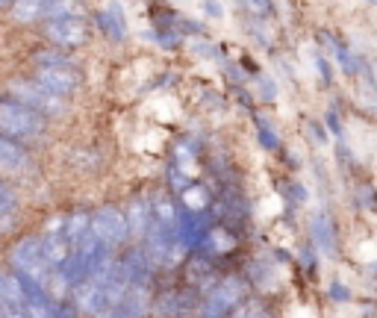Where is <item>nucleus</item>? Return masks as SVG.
Returning <instances> with one entry per match:
<instances>
[{"label":"nucleus","instance_id":"nucleus-1","mask_svg":"<svg viewBox=\"0 0 377 318\" xmlns=\"http://www.w3.org/2000/svg\"><path fill=\"white\" fill-rule=\"evenodd\" d=\"M9 263L15 268L18 277H27V280L38 283V286H48L50 280V265L45 263L42 256V245H38L35 236H27L21 242H15V248L9 251Z\"/></svg>","mask_w":377,"mask_h":318},{"label":"nucleus","instance_id":"nucleus-2","mask_svg":"<svg viewBox=\"0 0 377 318\" xmlns=\"http://www.w3.org/2000/svg\"><path fill=\"white\" fill-rule=\"evenodd\" d=\"M45 133V118L15 104V101H6L0 104V136L6 138H27V142H33V138H38Z\"/></svg>","mask_w":377,"mask_h":318},{"label":"nucleus","instance_id":"nucleus-3","mask_svg":"<svg viewBox=\"0 0 377 318\" xmlns=\"http://www.w3.org/2000/svg\"><path fill=\"white\" fill-rule=\"evenodd\" d=\"M12 97H15V104H21L38 115H62L65 112V97H59L53 92H48L45 86H38V83H12Z\"/></svg>","mask_w":377,"mask_h":318},{"label":"nucleus","instance_id":"nucleus-4","mask_svg":"<svg viewBox=\"0 0 377 318\" xmlns=\"http://www.w3.org/2000/svg\"><path fill=\"white\" fill-rule=\"evenodd\" d=\"M38 245H42V256H45V263L50 265V271H59L68 263L71 242L65 236V215L50 218L48 227H45V238H38Z\"/></svg>","mask_w":377,"mask_h":318},{"label":"nucleus","instance_id":"nucleus-5","mask_svg":"<svg viewBox=\"0 0 377 318\" xmlns=\"http://www.w3.org/2000/svg\"><path fill=\"white\" fill-rule=\"evenodd\" d=\"M89 230L101 238V242L112 251L118 245H124L127 242V221H124V212L118 209V207H101L94 215H92V224Z\"/></svg>","mask_w":377,"mask_h":318},{"label":"nucleus","instance_id":"nucleus-6","mask_svg":"<svg viewBox=\"0 0 377 318\" xmlns=\"http://www.w3.org/2000/svg\"><path fill=\"white\" fill-rule=\"evenodd\" d=\"M48 38L56 48H83L86 38H89V27L80 15H71V18H53L48 21Z\"/></svg>","mask_w":377,"mask_h":318},{"label":"nucleus","instance_id":"nucleus-7","mask_svg":"<svg viewBox=\"0 0 377 318\" xmlns=\"http://www.w3.org/2000/svg\"><path fill=\"white\" fill-rule=\"evenodd\" d=\"M35 83L45 86L53 94H59V97H71L77 89H80V74H77L71 65H45V68L35 71Z\"/></svg>","mask_w":377,"mask_h":318},{"label":"nucleus","instance_id":"nucleus-8","mask_svg":"<svg viewBox=\"0 0 377 318\" xmlns=\"http://www.w3.org/2000/svg\"><path fill=\"white\" fill-rule=\"evenodd\" d=\"M71 295H74V304H77V309H83V312H89V315H101V312H106L109 309V304H106V295H104V286L94 280V277H80L71 289H68Z\"/></svg>","mask_w":377,"mask_h":318},{"label":"nucleus","instance_id":"nucleus-9","mask_svg":"<svg viewBox=\"0 0 377 318\" xmlns=\"http://www.w3.org/2000/svg\"><path fill=\"white\" fill-rule=\"evenodd\" d=\"M151 307V292L148 286H130L124 292V297L112 307V315L115 318H142Z\"/></svg>","mask_w":377,"mask_h":318},{"label":"nucleus","instance_id":"nucleus-10","mask_svg":"<svg viewBox=\"0 0 377 318\" xmlns=\"http://www.w3.org/2000/svg\"><path fill=\"white\" fill-rule=\"evenodd\" d=\"M97 21H101V27L106 30V35L112 38V42H124L127 38V24H124V12L118 4H109L101 15H97Z\"/></svg>","mask_w":377,"mask_h":318},{"label":"nucleus","instance_id":"nucleus-11","mask_svg":"<svg viewBox=\"0 0 377 318\" xmlns=\"http://www.w3.org/2000/svg\"><path fill=\"white\" fill-rule=\"evenodd\" d=\"M24 168H27V153L18 148L12 138L0 136V171L18 174V171H24Z\"/></svg>","mask_w":377,"mask_h":318},{"label":"nucleus","instance_id":"nucleus-12","mask_svg":"<svg viewBox=\"0 0 377 318\" xmlns=\"http://www.w3.org/2000/svg\"><path fill=\"white\" fill-rule=\"evenodd\" d=\"M195 309V295L192 292H168L160 304V312L168 318H186Z\"/></svg>","mask_w":377,"mask_h":318},{"label":"nucleus","instance_id":"nucleus-13","mask_svg":"<svg viewBox=\"0 0 377 318\" xmlns=\"http://www.w3.org/2000/svg\"><path fill=\"white\" fill-rule=\"evenodd\" d=\"M124 221H127V233L130 236H145L151 230V207H148V201H133L127 207Z\"/></svg>","mask_w":377,"mask_h":318},{"label":"nucleus","instance_id":"nucleus-14","mask_svg":"<svg viewBox=\"0 0 377 318\" xmlns=\"http://www.w3.org/2000/svg\"><path fill=\"white\" fill-rule=\"evenodd\" d=\"M121 268H124V274H127L130 286H145L148 271H151V263H148L145 251H133V253H127V260H121Z\"/></svg>","mask_w":377,"mask_h":318},{"label":"nucleus","instance_id":"nucleus-15","mask_svg":"<svg viewBox=\"0 0 377 318\" xmlns=\"http://www.w3.org/2000/svg\"><path fill=\"white\" fill-rule=\"evenodd\" d=\"M45 4H48V0H15V6H12V21H18V24L35 21V18H42Z\"/></svg>","mask_w":377,"mask_h":318},{"label":"nucleus","instance_id":"nucleus-16","mask_svg":"<svg viewBox=\"0 0 377 318\" xmlns=\"http://www.w3.org/2000/svg\"><path fill=\"white\" fill-rule=\"evenodd\" d=\"M83 12V0H48L42 18H71V15H80Z\"/></svg>","mask_w":377,"mask_h":318},{"label":"nucleus","instance_id":"nucleus-17","mask_svg":"<svg viewBox=\"0 0 377 318\" xmlns=\"http://www.w3.org/2000/svg\"><path fill=\"white\" fill-rule=\"evenodd\" d=\"M89 224H92V215L89 212H74V215H65V236L71 248L80 242V238L89 233Z\"/></svg>","mask_w":377,"mask_h":318},{"label":"nucleus","instance_id":"nucleus-18","mask_svg":"<svg viewBox=\"0 0 377 318\" xmlns=\"http://www.w3.org/2000/svg\"><path fill=\"white\" fill-rule=\"evenodd\" d=\"M312 238L319 242L324 251H333V224L327 215H315L312 218Z\"/></svg>","mask_w":377,"mask_h":318},{"label":"nucleus","instance_id":"nucleus-19","mask_svg":"<svg viewBox=\"0 0 377 318\" xmlns=\"http://www.w3.org/2000/svg\"><path fill=\"white\" fill-rule=\"evenodd\" d=\"M227 315H230V318H271V312H268L260 301H245V297H242V301L236 304Z\"/></svg>","mask_w":377,"mask_h":318},{"label":"nucleus","instance_id":"nucleus-20","mask_svg":"<svg viewBox=\"0 0 377 318\" xmlns=\"http://www.w3.org/2000/svg\"><path fill=\"white\" fill-rule=\"evenodd\" d=\"M35 62L38 68H45V65H71V59L56 50H42V53H35Z\"/></svg>","mask_w":377,"mask_h":318},{"label":"nucleus","instance_id":"nucleus-21","mask_svg":"<svg viewBox=\"0 0 377 318\" xmlns=\"http://www.w3.org/2000/svg\"><path fill=\"white\" fill-rule=\"evenodd\" d=\"M15 212V194L9 192V186L0 183V218H6Z\"/></svg>","mask_w":377,"mask_h":318},{"label":"nucleus","instance_id":"nucleus-22","mask_svg":"<svg viewBox=\"0 0 377 318\" xmlns=\"http://www.w3.org/2000/svg\"><path fill=\"white\" fill-rule=\"evenodd\" d=\"M242 4H245L253 15H268V9H271V0H242Z\"/></svg>","mask_w":377,"mask_h":318},{"label":"nucleus","instance_id":"nucleus-23","mask_svg":"<svg viewBox=\"0 0 377 318\" xmlns=\"http://www.w3.org/2000/svg\"><path fill=\"white\" fill-rule=\"evenodd\" d=\"M53 318H77V312H74L68 304L56 301V304H53Z\"/></svg>","mask_w":377,"mask_h":318},{"label":"nucleus","instance_id":"nucleus-24","mask_svg":"<svg viewBox=\"0 0 377 318\" xmlns=\"http://www.w3.org/2000/svg\"><path fill=\"white\" fill-rule=\"evenodd\" d=\"M12 4V0H0V9H4V6H9Z\"/></svg>","mask_w":377,"mask_h":318}]
</instances>
